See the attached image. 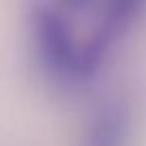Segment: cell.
Segmentation results:
<instances>
[{"label": "cell", "instance_id": "cell-1", "mask_svg": "<svg viewBox=\"0 0 146 146\" xmlns=\"http://www.w3.org/2000/svg\"><path fill=\"white\" fill-rule=\"evenodd\" d=\"M30 54L43 78L58 88H80L97 78L90 71L73 28V19L50 0H36L28 11Z\"/></svg>", "mask_w": 146, "mask_h": 146}, {"label": "cell", "instance_id": "cell-2", "mask_svg": "<svg viewBox=\"0 0 146 146\" xmlns=\"http://www.w3.org/2000/svg\"><path fill=\"white\" fill-rule=\"evenodd\" d=\"M146 11V0H99L97 2V26L86 39L88 52L105 62L110 50L140 22Z\"/></svg>", "mask_w": 146, "mask_h": 146}, {"label": "cell", "instance_id": "cell-3", "mask_svg": "<svg viewBox=\"0 0 146 146\" xmlns=\"http://www.w3.org/2000/svg\"><path fill=\"white\" fill-rule=\"evenodd\" d=\"M133 118L131 110L120 99L99 103L80 135V146H131Z\"/></svg>", "mask_w": 146, "mask_h": 146}, {"label": "cell", "instance_id": "cell-4", "mask_svg": "<svg viewBox=\"0 0 146 146\" xmlns=\"http://www.w3.org/2000/svg\"><path fill=\"white\" fill-rule=\"evenodd\" d=\"M58 11H62L64 15H69L71 19L90 15L92 11H97V2L99 0H50Z\"/></svg>", "mask_w": 146, "mask_h": 146}]
</instances>
